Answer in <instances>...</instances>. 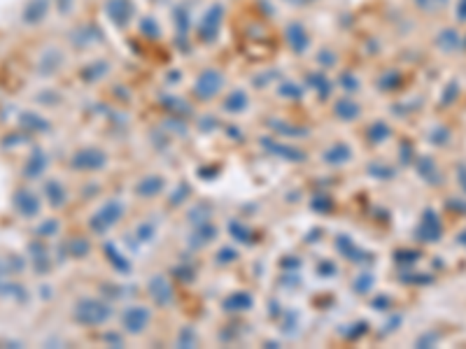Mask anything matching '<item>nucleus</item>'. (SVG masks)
I'll use <instances>...</instances> for the list:
<instances>
[{
	"mask_svg": "<svg viewBox=\"0 0 466 349\" xmlns=\"http://www.w3.org/2000/svg\"><path fill=\"white\" fill-rule=\"evenodd\" d=\"M222 23H224V5L212 3L210 8L203 12L199 23H196V40L203 42V45H210V42L219 38Z\"/></svg>",
	"mask_w": 466,
	"mask_h": 349,
	"instance_id": "1",
	"label": "nucleus"
},
{
	"mask_svg": "<svg viewBox=\"0 0 466 349\" xmlns=\"http://www.w3.org/2000/svg\"><path fill=\"white\" fill-rule=\"evenodd\" d=\"M112 317V308L98 298H82L75 305V319L85 326H100Z\"/></svg>",
	"mask_w": 466,
	"mask_h": 349,
	"instance_id": "2",
	"label": "nucleus"
},
{
	"mask_svg": "<svg viewBox=\"0 0 466 349\" xmlns=\"http://www.w3.org/2000/svg\"><path fill=\"white\" fill-rule=\"evenodd\" d=\"M122 214H124V205L122 203H117V201H107L103 207L98 210L93 216H91V221H89V226H91V231L93 233H98V236H103V233H107L110 231L112 226L117 224L119 219H122Z\"/></svg>",
	"mask_w": 466,
	"mask_h": 349,
	"instance_id": "3",
	"label": "nucleus"
},
{
	"mask_svg": "<svg viewBox=\"0 0 466 349\" xmlns=\"http://www.w3.org/2000/svg\"><path fill=\"white\" fill-rule=\"evenodd\" d=\"M222 87H224V75H222V72L214 70V68H206L199 77H196L194 93H196V98H201V100H210L219 91H222Z\"/></svg>",
	"mask_w": 466,
	"mask_h": 349,
	"instance_id": "4",
	"label": "nucleus"
},
{
	"mask_svg": "<svg viewBox=\"0 0 466 349\" xmlns=\"http://www.w3.org/2000/svg\"><path fill=\"white\" fill-rule=\"evenodd\" d=\"M417 238H420L422 243H439V240L443 238V224H441L439 214H436L434 210H424L420 226H417Z\"/></svg>",
	"mask_w": 466,
	"mask_h": 349,
	"instance_id": "5",
	"label": "nucleus"
},
{
	"mask_svg": "<svg viewBox=\"0 0 466 349\" xmlns=\"http://www.w3.org/2000/svg\"><path fill=\"white\" fill-rule=\"evenodd\" d=\"M105 14L115 26L124 28V26H129L131 19H133L135 10H133V3H131V0H107Z\"/></svg>",
	"mask_w": 466,
	"mask_h": 349,
	"instance_id": "6",
	"label": "nucleus"
},
{
	"mask_svg": "<svg viewBox=\"0 0 466 349\" xmlns=\"http://www.w3.org/2000/svg\"><path fill=\"white\" fill-rule=\"evenodd\" d=\"M149 324V310L140 308V305H131L122 312V326L126 328V333H142Z\"/></svg>",
	"mask_w": 466,
	"mask_h": 349,
	"instance_id": "7",
	"label": "nucleus"
},
{
	"mask_svg": "<svg viewBox=\"0 0 466 349\" xmlns=\"http://www.w3.org/2000/svg\"><path fill=\"white\" fill-rule=\"evenodd\" d=\"M285 38H287V45H289L291 52H296V54L308 52V47H310V33H308V28L303 26V23H298V21L287 23Z\"/></svg>",
	"mask_w": 466,
	"mask_h": 349,
	"instance_id": "8",
	"label": "nucleus"
},
{
	"mask_svg": "<svg viewBox=\"0 0 466 349\" xmlns=\"http://www.w3.org/2000/svg\"><path fill=\"white\" fill-rule=\"evenodd\" d=\"M107 156L100 152V149H80L75 156H73V168L77 170H100V168L105 166Z\"/></svg>",
	"mask_w": 466,
	"mask_h": 349,
	"instance_id": "9",
	"label": "nucleus"
},
{
	"mask_svg": "<svg viewBox=\"0 0 466 349\" xmlns=\"http://www.w3.org/2000/svg\"><path fill=\"white\" fill-rule=\"evenodd\" d=\"M14 207L21 216L31 219V216H38V212H40V201H38V196L31 194V191L19 189L14 194Z\"/></svg>",
	"mask_w": 466,
	"mask_h": 349,
	"instance_id": "10",
	"label": "nucleus"
},
{
	"mask_svg": "<svg viewBox=\"0 0 466 349\" xmlns=\"http://www.w3.org/2000/svg\"><path fill=\"white\" fill-rule=\"evenodd\" d=\"M149 296H152L154 303H159V305L173 303V286L168 284V280L152 278V282H149Z\"/></svg>",
	"mask_w": 466,
	"mask_h": 349,
	"instance_id": "11",
	"label": "nucleus"
},
{
	"mask_svg": "<svg viewBox=\"0 0 466 349\" xmlns=\"http://www.w3.org/2000/svg\"><path fill=\"white\" fill-rule=\"evenodd\" d=\"M47 10H49V0H28L26 10H23V21L40 23L47 16Z\"/></svg>",
	"mask_w": 466,
	"mask_h": 349,
	"instance_id": "12",
	"label": "nucleus"
},
{
	"mask_svg": "<svg viewBox=\"0 0 466 349\" xmlns=\"http://www.w3.org/2000/svg\"><path fill=\"white\" fill-rule=\"evenodd\" d=\"M350 156H352V152H350L348 144L338 142V144H333V147H329L324 152V161H326V164H331V166H340V164H348Z\"/></svg>",
	"mask_w": 466,
	"mask_h": 349,
	"instance_id": "13",
	"label": "nucleus"
},
{
	"mask_svg": "<svg viewBox=\"0 0 466 349\" xmlns=\"http://www.w3.org/2000/svg\"><path fill=\"white\" fill-rule=\"evenodd\" d=\"M252 305H254L252 296H249V293H245V291H236L233 296H229L224 300V308L229 312H245V310L252 308Z\"/></svg>",
	"mask_w": 466,
	"mask_h": 349,
	"instance_id": "14",
	"label": "nucleus"
},
{
	"mask_svg": "<svg viewBox=\"0 0 466 349\" xmlns=\"http://www.w3.org/2000/svg\"><path fill=\"white\" fill-rule=\"evenodd\" d=\"M417 172H420L429 184H441V172H439V168H436V164L429 159V156L417 159Z\"/></svg>",
	"mask_w": 466,
	"mask_h": 349,
	"instance_id": "15",
	"label": "nucleus"
},
{
	"mask_svg": "<svg viewBox=\"0 0 466 349\" xmlns=\"http://www.w3.org/2000/svg\"><path fill=\"white\" fill-rule=\"evenodd\" d=\"M45 168H47V156L40 152V149H35L33 156L28 159L26 168H23V174H26V177H40Z\"/></svg>",
	"mask_w": 466,
	"mask_h": 349,
	"instance_id": "16",
	"label": "nucleus"
},
{
	"mask_svg": "<svg viewBox=\"0 0 466 349\" xmlns=\"http://www.w3.org/2000/svg\"><path fill=\"white\" fill-rule=\"evenodd\" d=\"M161 189H164V177H147V179H142L138 186H135V191H138L142 198L157 196Z\"/></svg>",
	"mask_w": 466,
	"mask_h": 349,
	"instance_id": "17",
	"label": "nucleus"
},
{
	"mask_svg": "<svg viewBox=\"0 0 466 349\" xmlns=\"http://www.w3.org/2000/svg\"><path fill=\"white\" fill-rule=\"evenodd\" d=\"M436 42H439V47L443 52H455V49H459V45H462V40H459L457 31H452V28H445V31H441L439 38H436Z\"/></svg>",
	"mask_w": 466,
	"mask_h": 349,
	"instance_id": "18",
	"label": "nucleus"
},
{
	"mask_svg": "<svg viewBox=\"0 0 466 349\" xmlns=\"http://www.w3.org/2000/svg\"><path fill=\"white\" fill-rule=\"evenodd\" d=\"M45 194H47V198H49V203L54 207H61L65 203V189L56 182V179H49V182L45 184Z\"/></svg>",
	"mask_w": 466,
	"mask_h": 349,
	"instance_id": "19",
	"label": "nucleus"
},
{
	"mask_svg": "<svg viewBox=\"0 0 466 349\" xmlns=\"http://www.w3.org/2000/svg\"><path fill=\"white\" fill-rule=\"evenodd\" d=\"M245 105H247V93L245 91H241V89H236L229 98H226V110L229 112H243L245 110Z\"/></svg>",
	"mask_w": 466,
	"mask_h": 349,
	"instance_id": "20",
	"label": "nucleus"
},
{
	"mask_svg": "<svg viewBox=\"0 0 466 349\" xmlns=\"http://www.w3.org/2000/svg\"><path fill=\"white\" fill-rule=\"evenodd\" d=\"M336 114L340 119H345V122H350V119L359 117V105L352 103V100H338V103H336Z\"/></svg>",
	"mask_w": 466,
	"mask_h": 349,
	"instance_id": "21",
	"label": "nucleus"
},
{
	"mask_svg": "<svg viewBox=\"0 0 466 349\" xmlns=\"http://www.w3.org/2000/svg\"><path fill=\"white\" fill-rule=\"evenodd\" d=\"M390 126L387 124H382V122H375L373 126H371V131H368V137H371V142L373 144H378V142H382L385 137H390Z\"/></svg>",
	"mask_w": 466,
	"mask_h": 349,
	"instance_id": "22",
	"label": "nucleus"
},
{
	"mask_svg": "<svg viewBox=\"0 0 466 349\" xmlns=\"http://www.w3.org/2000/svg\"><path fill=\"white\" fill-rule=\"evenodd\" d=\"M401 75H399V72H394V70H390L387 72L385 77H380V89H385V91H394V89H399L401 87Z\"/></svg>",
	"mask_w": 466,
	"mask_h": 349,
	"instance_id": "23",
	"label": "nucleus"
},
{
	"mask_svg": "<svg viewBox=\"0 0 466 349\" xmlns=\"http://www.w3.org/2000/svg\"><path fill=\"white\" fill-rule=\"evenodd\" d=\"M21 124L26 126V128H33V131H47V128H49V124H47L45 119H40L38 114H33V112L23 114V117H21Z\"/></svg>",
	"mask_w": 466,
	"mask_h": 349,
	"instance_id": "24",
	"label": "nucleus"
},
{
	"mask_svg": "<svg viewBox=\"0 0 466 349\" xmlns=\"http://www.w3.org/2000/svg\"><path fill=\"white\" fill-rule=\"evenodd\" d=\"M413 3L420 8L422 12H427V14H434V12H439V10H443L450 0H413Z\"/></svg>",
	"mask_w": 466,
	"mask_h": 349,
	"instance_id": "25",
	"label": "nucleus"
},
{
	"mask_svg": "<svg viewBox=\"0 0 466 349\" xmlns=\"http://www.w3.org/2000/svg\"><path fill=\"white\" fill-rule=\"evenodd\" d=\"M177 14H175V23H177V31H180V35L184 38V35L189 33V28H191V16H189V12L184 10V8H180V10H175Z\"/></svg>",
	"mask_w": 466,
	"mask_h": 349,
	"instance_id": "26",
	"label": "nucleus"
},
{
	"mask_svg": "<svg viewBox=\"0 0 466 349\" xmlns=\"http://www.w3.org/2000/svg\"><path fill=\"white\" fill-rule=\"evenodd\" d=\"M31 249L35 251V254H33V263H35V268H38V273H45V270L49 268V263H47V258H45L43 247L35 243V245H31Z\"/></svg>",
	"mask_w": 466,
	"mask_h": 349,
	"instance_id": "27",
	"label": "nucleus"
},
{
	"mask_svg": "<svg viewBox=\"0 0 466 349\" xmlns=\"http://www.w3.org/2000/svg\"><path fill=\"white\" fill-rule=\"evenodd\" d=\"M140 31H142V35H147V38H159L161 35V28L157 26V21H154L152 16H147V19L140 21Z\"/></svg>",
	"mask_w": 466,
	"mask_h": 349,
	"instance_id": "28",
	"label": "nucleus"
},
{
	"mask_svg": "<svg viewBox=\"0 0 466 349\" xmlns=\"http://www.w3.org/2000/svg\"><path fill=\"white\" fill-rule=\"evenodd\" d=\"M45 65H49V68H47V72H54L58 68V65H61V52H56V49H49L45 54V58H43V68Z\"/></svg>",
	"mask_w": 466,
	"mask_h": 349,
	"instance_id": "29",
	"label": "nucleus"
},
{
	"mask_svg": "<svg viewBox=\"0 0 466 349\" xmlns=\"http://www.w3.org/2000/svg\"><path fill=\"white\" fill-rule=\"evenodd\" d=\"M308 80L318 84L315 89H318V91H320L322 95H329V91H331V89H329V80H326L324 75H320V72H313V75H310Z\"/></svg>",
	"mask_w": 466,
	"mask_h": 349,
	"instance_id": "30",
	"label": "nucleus"
},
{
	"mask_svg": "<svg viewBox=\"0 0 466 349\" xmlns=\"http://www.w3.org/2000/svg\"><path fill=\"white\" fill-rule=\"evenodd\" d=\"M70 251H73V256H85L89 251V245L85 240H73V243H70Z\"/></svg>",
	"mask_w": 466,
	"mask_h": 349,
	"instance_id": "31",
	"label": "nucleus"
},
{
	"mask_svg": "<svg viewBox=\"0 0 466 349\" xmlns=\"http://www.w3.org/2000/svg\"><path fill=\"white\" fill-rule=\"evenodd\" d=\"M343 84H348V87H343V89H348V91H357V87H359V82H357V77L355 75H350V72H345L343 75V80H340Z\"/></svg>",
	"mask_w": 466,
	"mask_h": 349,
	"instance_id": "32",
	"label": "nucleus"
},
{
	"mask_svg": "<svg viewBox=\"0 0 466 349\" xmlns=\"http://www.w3.org/2000/svg\"><path fill=\"white\" fill-rule=\"evenodd\" d=\"M56 228H58V224L56 221H47V224H43L40 226V236H54V233H56Z\"/></svg>",
	"mask_w": 466,
	"mask_h": 349,
	"instance_id": "33",
	"label": "nucleus"
},
{
	"mask_svg": "<svg viewBox=\"0 0 466 349\" xmlns=\"http://www.w3.org/2000/svg\"><path fill=\"white\" fill-rule=\"evenodd\" d=\"M457 21L466 23V0H457V12H455Z\"/></svg>",
	"mask_w": 466,
	"mask_h": 349,
	"instance_id": "34",
	"label": "nucleus"
},
{
	"mask_svg": "<svg viewBox=\"0 0 466 349\" xmlns=\"http://www.w3.org/2000/svg\"><path fill=\"white\" fill-rule=\"evenodd\" d=\"M75 0H56V8L61 14H70V10H73Z\"/></svg>",
	"mask_w": 466,
	"mask_h": 349,
	"instance_id": "35",
	"label": "nucleus"
},
{
	"mask_svg": "<svg viewBox=\"0 0 466 349\" xmlns=\"http://www.w3.org/2000/svg\"><path fill=\"white\" fill-rule=\"evenodd\" d=\"M457 93H459V84H455V82H452V84H450V89H447V93H445V98H443V103L447 105V103H450L452 98H455Z\"/></svg>",
	"mask_w": 466,
	"mask_h": 349,
	"instance_id": "36",
	"label": "nucleus"
},
{
	"mask_svg": "<svg viewBox=\"0 0 466 349\" xmlns=\"http://www.w3.org/2000/svg\"><path fill=\"white\" fill-rule=\"evenodd\" d=\"M285 3L294 5V8H306V5H313V3H318V0H285Z\"/></svg>",
	"mask_w": 466,
	"mask_h": 349,
	"instance_id": "37",
	"label": "nucleus"
},
{
	"mask_svg": "<svg viewBox=\"0 0 466 349\" xmlns=\"http://www.w3.org/2000/svg\"><path fill=\"white\" fill-rule=\"evenodd\" d=\"M457 177H459V184H462V189L466 191V166H459Z\"/></svg>",
	"mask_w": 466,
	"mask_h": 349,
	"instance_id": "38",
	"label": "nucleus"
},
{
	"mask_svg": "<svg viewBox=\"0 0 466 349\" xmlns=\"http://www.w3.org/2000/svg\"><path fill=\"white\" fill-rule=\"evenodd\" d=\"M464 236H466V233H464ZM459 243H464V245H466V238H459Z\"/></svg>",
	"mask_w": 466,
	"mask_h": 349,
	"instance_id": "39",
	"label": "nucleus"
}]
</instances>
